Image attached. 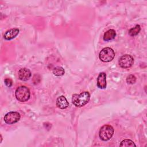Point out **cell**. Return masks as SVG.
Instances as JSON below:
<instances>
[{
  "label": "cell",
  "instance_id": "obj_10",
  "mask_svg": "<svg viewBox=\"0 0 147 147\" xmlns=\"http://www.w3.org/2000/svg\"><path fill=\"white\" fill-rule=\"evenodd\" d=\"M19 29L18 28H13L7 30L4 35L3 37L6 40H10L15 38L19 33Z\"/></svg>",
  "mask_w": 147,
  "mask_h": 147
},
{
  "label": "cell",
  "instance_id": "obj_1",
  "mask_svg": "<svg viewBox=\"0 0 147 147\" xmlns=\"http://www.w3.org/2000/svg\"><path fill=\"white\" fill-rule=\"evenodd\" d=\"M90 94L88 91H84L80 94H74L72 96V102L76 107H82L90 100Z\"/></svg>",
  "mask_w": 147,
  "mask_h": 147
},
{
  "label": "cell",
  "instance_id": "obj_3",
  "mask_svg": "<svg viewBox=\"0 0 147 147\" xmlns=\"http://www.w3.org/2000/svg\"><path fill=\"white\" fill-rule=\"evenodd\" d=\"M114 132V129L111 125H105L100 127L99 131V136L100 140L106 141L112 138Z\"/></svg>",
  "mask_w": 147,
  "mask_h": 147
},
{
  "label": "cell",
  "instance_id": "obj_6",
  "mask_svg": "<svg viewBox=\"0 0 147 147\" xmlns=\"http://www.w3.org/2000/svg\"><path fill=\"white\" fill-rule=\"evenodd\" d=\"M21 115L18 112L10 111L6 114L4 117V121L7 124H14L18 122Z\"/></svg>",
  "mask_w": 147,
  "mask_h": 147
},
{
  "label": "cell",
  "instance_id": "obj_5",
  "mask_svg": "<svg viewBox=\"0 0 147 147\" xmlns=\"http://www.w3.org/2000/svg\"><path fill=\"white\" fill-rule=\"evenodd\" d=\"M118 64L123 68H129L134 64V59L131 55L126 54L119 58Z\"/></svg>",
  "mask_w": 147,
  "mask_h": 147
},
{
  "label": "cell",
  "instance_id": "obj_14",
  "mask_svg": "<svg viewBox=\"0 0 147 147\" xmlns=\"http://www.w3.org/2000/svg\"><path fill=\"white\" fill-rule=\"evenodd\" d=\"M120 146H136V145L134 143V142L130 140H124L121 141Z\"/></svg>",
  "mask_w": 147,
  "mask_h": 147
},
{
  "label": "cell",
  "instance_id": "obj_9",
  "mask_svg": "<svg viewBox=\"0 0 147 147\" xmlns=\"http://www.w3.org/2000/svg\"><path fill=\"white\" fill-rule=\"evenodd\" d=\"M56 104L57 107L60 109H65L69 106V102L63 95H61L57 98Z\"/></svg>",
  "mask_w": 147,
  "mask_h": 147
},
{
  "label": "cell",
  "instance_id": "obj_11",
  "mask_svg": "<svg viewBox=\"0 0 147 147\" xmlns=\"http://www.w3.org/2000/svg\"><path fill=\"white\" fill-rule=\"evenodd\" d=\"M116 36V32L114 29H109L107 30L103 35V40L106 41H109L113 40Z\"/></svg>",
  "mask_w": 147,
  "mask_h": 147
},
{
  "label": "cell",
  "instance_id": "obj_13",
  "mask_svg": "<svg viewBox=\"0 0 147 147\" xmlns=\"http://www.w3.org/2000/svg\"><path fill=\"white\" fill-rule=\"evenodd\" d=\"M140 30H141L140 26L139 25H136L135 26V27L130 29V30H129V34L130 36L134 37V36L137 35L140 33Z\"/></svg>",
  "mask_w": 147,
  "mask_h": 147
},
{
  "label": "cell",
  "instance_id": "obj_16",
  "mask_svg": "<svg viewBox=\"0 0 147 147\" xmlns=\"http://www.w3.org/2000/svg\"><path fill=\"white\" fill-rule=\"evenodd\" d=\"M5 84H6V86H7V87H11L12 86V84H13V82L12 80L9 79V78H6L5 79Z\"/></svg>",
  "mask_w": 147,
  "mask_h": 147
},
{
  "label": "cell",
  "instance_id": "obj_2",
  "mask_svg": "<svg viewBox=\"0 0 147 147\" xmlns=\"http://www.w3.org/2000/svg\"><path fill=\"white\" fill-rule=\"evenodd\" d=\"M16 99L20 102L28 101L30 96V92L29 89L25 86H21L17 88L15 92Z\"/></svg>",
  "mask_w": 147,
  "mask_h": 147
},
{
  "label": "cell",
  "instance_id": "obj_8",
  "mask_svg": "<svg viewBox=\"0 0 147 147\" xmlns=\"http://www.w3.org/2000/svg\"><path fill=\"white\" fill-rule=\"evenodd\" d=\"M97 86L100 89H105L106 88V73L100 72L97 78Z\"/></svg>",
  "mask_w": 147,
  "mask_h": 147
},
{
  "label": "cell",
  "instance_id": "obj_4",
  "mask_svg": "<svg viewBox=\"0 0 147 147\" xmlns=\"http://www.w3.org/2000/svg\"><path fill=\"white\" fill-rule=\"evenodd\" d=\"M115 56V52L114 50L109 47H106L103 48L99 54V59L103 62L111 61Z\"/></svg>",
  "mask_w": 147,
  "mask_h": 147
},
{
  "label": "cell",
  "instance_id": "obj_12",
  "mask_svg": "<svg viewBox=\"0 0 147 147\" xmlns=\"http://www.w3.org/2000/svg\"><path fill=\"white\" fill-rule=\"evenodd\" d=\"M65 73L64 69L62 67H56L53 69V74L54 75L56 76H63Z\"/></svg>",
  "mask_w": 147,
  "mask_h": 147
},
{
  "label": "cell",
  "instance_id": "obj_15",
  "mask_svg": "<svg viewBox=\"0 0 147 147\" xmlns=\"http://www.w3.org/2000/svg\"><path fill=\"white\" fill-rule=\"evenodd\" d=\"M136 82V78L134 75H129V76H127L126 78V82L128 84H133L135 83Z\"/></svg>",
  "mask_w": 147,
  "mask_h": 147
},
{
  "label": "cell",
  "instance_id": "obj_7",
  "mask_svg": "<svg viewBox=\"0 0 147 147\" xmlns=\"http://www.w3.org/2000/svg\"><path fill=\"white\" fill-rule=\"evenodd\" d=\"M18 76L20 80L22 81H26L31 77L32 73L29 69L27 68H22L18 71Z\"/></svg>",
  "mask_w": 147,
  "mask_h": 147
}]
</instances>
